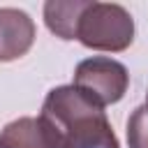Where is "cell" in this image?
I'll use <instances>...</instances> for the list:
<instances>
[{
	"mask_svg": "<svg viewBox=\"0 0 148 148\" xmlns=\"http://www.w3.org/2000/svg\"><path fill=\"white\" fill-rule=\"evenodd\" d=\"M146 109H148V92H146Z\"/></svg>",
	"mask_w": 148,
	"mask_h": 148,
	"instance_id": "ba28073f",
	"label": "cell"
},
{
	"mask_svg": "<svg viewBox=\"0 0 148 148\" xmlns=\"http://www.w3.org/2000/svg\"><path fill=\"white\" fill-rule=\"evenodd\" d=\"M127 143L130 148H148V109L136 106L127 118Z\"/></svg>",
	"mask_w": 148,
	"mask_h": 148,
	"instance_id": "52a82bcc",
	"label": "cell"
},
{
	"mask_svg": "<svg viewBox=\"0 0 148 148\" xmlns=\"http://www.w3.org/2000/svg\"><path fill=\"white\" fill-rule=\"evenodd\" d=\"M83 7L86 0H51L44 5V23L56 37L65 42L76 39V23Z\"/></svg>",
	"mask_w": 148,
	"mask_h": 148,
	"instance_id": "8992f818",
	"label": "cell"
},
{
	"mask_svg": "<svg viewBox=\"0 0 148 148\" xmlns=\"http://www.w3.org/2000/svg\"><path fill=\"white\" fill-rule=\"evenodd\" d=\"M0 148H62V141L42 116H21L0 130Z\"/></svg>",
	"mask_w": 148,
	"mask_h": 148,
	"instance_id": "5b68a950",
	"label": "cell"
},
{
	"mask_svg": "<svg viewBox=\"0 0 148 148\" xmlns=\"http://www.w3.org/2000/svg\"><path fill=\"white\" fill-rule=\"evenodd\" d=\"M39 116L53 125L62 148H120L104 109L83 97L72 83L51 88Z\"/></svg>",
	"mask_w": 148,
	"mask_h": 148,
	"instance_id": "6da1fadb",
	"label": "cell"
},
{
	"mask_svg": "<svg viewBox=\"0 0 148 148\" xmlns=\"http://www.w3.org/2000/svg\"><path fill=\"white\" fill-rule=\"evenodd\" d=\"M72 86L83 97H88L90 102L104 109L125 97L130 86V74L123 62L106 56H92L76 65Z\"/></svg>",
	"mask_w": 148,
	"mask_h": 148,
	"instance_id": "3957f363",
	"label": "cell"
},
{
	"mask_svg": "<svg viewBox=\"0 0 148 148\" xmlns=\"http://www.w3.org/2000/svg\"><path fill=\"white\" fill-rule=\"evenodd\" d=\"M76 39L92 51L120 53L134 42V18L123 5L86 0L76 23Z\"/></svg>",
	"mask_w": 148,
	"mask_h": 148,
	"instance_id": "7a4b0ae2",
	"label": "cell"
},
{
	"mask_svg": "<svg viewBox=\"0 0 148 148\" xmlns=\"http://www.w3.org/2000/svg\"><path fill=\"white\" fill-rule=\"evenodd\" d=\"M37 37L35 21L18 7H0V62L23 58Z\"/></svg>",
	"mask_w": 148,
	"mask_h": 148,
	"instance_id": "277c9868",
	"label": "cell"
}]
</instances>
